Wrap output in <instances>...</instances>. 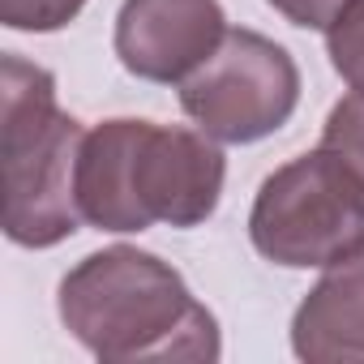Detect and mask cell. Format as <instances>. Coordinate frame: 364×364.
Instances as JSON below:
<instances>
[{
  "label": "cell",
  "mask_w": 364,
  "mask_h": 364,
  "mask_svg": "<svg viewBox=\"0 0 364 364\" xmlns=\"http://www.w3.org/2000/svg\"><path fill=\"white\" fill-rule=\"evenodd\" d=\"M228 159L215 137L185 124L116 116L82 137L77 210L95 232L202 228L223 198Z\"/></svg>",
  "instance_id": "cell-1"
},
{
  "label": "cell",
  "mask_w": 364,
  "mask_h": 364,
  "mask_svg": "<svg viewBox=\"0 0 364 364\" xmlns=\"http://www.w3.org/2000/svg\"><path fill=\"white\" fill-rule=\"evenodd\" d=\"M65 330L99 360H189L223 355L215 313L159 253L112 245L82 257L56 291Z\"/></svg>",
  "instance_id": "cell-2"
},
{
  "label": "cell",
  "mask_w": 364,
  "mask_h": 364,
  "mask_svg": "<svg viewBox=\"0 0 364 364\" xmlns=\"http://www.w3.org/2000/svg\"><path fill=\"white\" fill-rule=\"evenodd\" d=\"M86 124L56 103V77L18 52L0 56V171L5 236L22 249H56L82 228L77 154Z\"/></svg>",
  "instance_id": "cell-3"
},
{
  "label": "cell",
  "mask_w": 364,
  "mask_h": 364,
  "mask_svg": "<svg viewBox=\"0 0 364 364\" xmlns=\"http://www.w3.org/2000/svg\"><path fill=\"white\" fill-rule=\"evenodd\" d=\"M253 249L287 270H326L364 245V185L326 146L274 167L249 210Z\"/></svg>",
  "instance_id": "cell-4"
},
{
  "label": "cell",
  "mask_w": 364,
  "mask_h": 364,
  "mask_svg": "<svg viewBox=\"0 0 364 364\" xmlns=\"http://www.w3.org/2000/svg\"><path fill=\"white\" fill-rule=\"evenodd\" d=\"M300 103L291 52L249 26H228L223 43L180 82L185 116L219 146H249L279 133Z\"/></svg>",
  "instance_id": "cell-5"
},
{
  "label": "cell",
  "mask_w": 364,
  "mask_h": 364,
  "mask_svg": "<svg viewBox=\"0 0 364 364\" xmlns=\"http://www.w3.org/2000/svg\"><path fill=\"white\" fill-rule=\"evenodd\" d=\"M228 35L219 0H124L116 14L120 65L159 86H180Z\"/></svg>",
  "instance_id": "cell-6"
},
{
  "label": "cell",
  "mask_w": 364,
  "mask_h": 364,
  "mask_svg": "<svg viewBox=\"0 0 364 364\" xmlns=\"http://www.w3.org/2000/svg\"><path fill=\"white\" fill-rule=\"evenodd\" d=\"M291 351L309 364H364V245L309 287L291 317Z\"/></svg>",
  "instance_id": "cell-7"
},
{
  "label": "cell",
  "mask_w": 364,
  "mask_h": 364,
  "mask_svg": "<svg viewBox=\"0 0 364 364\" xmlns=\"http://www.w3.org/2000/svg\"><path fill=\"white\" fill-rule=\"evenodd\" d=\"M321 146L330 154H338L351 176L364 185V86H351L326 116V129H321Z\"/></svg>",
  "instance_id": "cell-8"
},
{
  "label": "cell",
  "mask_w": 364,
  "mask_h": 364,
  "mask_svg": "<svg viewBox=\"0 0 364 364\" xmlns=\"http://www.w3.org/2000/svg\"><path fill=\"white\" fill-rule=\"evenodd\" d=\"M326 56L347 86H364V0H351L326 31Z\"/></svg>",
  "instance_id": "cell-9"
},
{
  "label": "cell",
  "mask_w": 364,
  "mask_h": 364,
  "mask_svg": "<svg viewBox=\"0 0 364 364\" xmlns=\"http://www.w3.org/2000/svg\"><path fill=\"white\" fill-rule=\"evenodd\" d=\"M82 9L86 0H0V22L26 35H52L65 31Z\"/></svg>",
  "instance_id": "cell-10"
},
{
  "label": "cell",
  "mask_w": 364,
  "mask_h": 364,
  "mask_svg": "<svg viewBox=\"0 0 364 364\" xmlns=\"http://www.w3.org/2000/svg\"><path fill=\"white\" fill-rule=\"evenodd\" d=\"M266 5L300 31H330L351 0H266Z\"/></svg>",
  "instance_id": "cell-11"
}]
</instances>
